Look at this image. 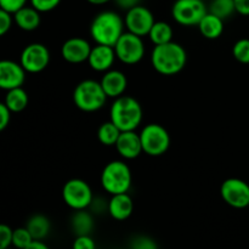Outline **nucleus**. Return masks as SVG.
<instances>
[{
  "instance_id": "obj_1",
  "label": "nucleus",
  "mask_w": 249,
  "mask_h": 249,
  "mask_svg": "<svg viewBox=\"0 0 249 249\" xmlns=\"http://www.w3.org/2000/svg\"><path fill=\"white\" fill-rule=\"evenodd\" d=\"M186 62V50L174 41L155 45L151 53V65L156 72L163 75L178 74L184 70Z\"/></svg>"
},
{
  "instance_id": "obj_2",
  "label": "nucleus",
  "mask_w": 249,
  "mask_h": 249,
  "mask_svg": "<svg viewBox=\"0 0 249 249\" xmlns=\"http://www.w3.org/2000/svg\"><path fill=\"white\" fill-rule=\"evenodd\" d=\"M124 19L114 11H102L90 24V36L96 44L114 46L124 33Z\"/></svg>"
},
{
  "instance_id": "obj_3",
  "label": "nucleus",
  "mask_w": 249,
  "mask_h": 249,
  "mask_svg": "<svg viewBox=\"0 0 249 249\" xmlns=\"http://www.w3.org/2000/svg\"><path fill=\"white\" fill-rule=\"evenodd\" d=\"M109 119L121 129V131L136 130L142 122V107L134 97L122 95L112 104Z\"/></svg>"
},
{
  "instance_id": "obj_4",
  "label": "nucleus",
  "mask_w": 249,
  "mask_h": 249,
  "mask_svg": "<svg viewBox=\"0 0 249 249\" xmlns=\"http://www.w3.org/2000/svg\"><path fill=\"white\" fill-rule=\"evenodd\" d=\"M108 96L105 92L101 83L94 79L80 82L73 91V102L84 112H95L101 109Z\"/></svg>"
},
{
  "instance_id": "obj_5",
  "label": "nucleus",
  "mask_w": 249,
  "mask_h": 249,
  "mask_svg": "<svg viewBox=\"0 0 249 249\" xmlns=\"http://www.w3.org/2000/svg\"><path fill=\"white\" fill-rule=\"evenodd\" d=\"M131 170L126 163L122 160H112L101 173V185L109 195L128 192L131 186Z\"/></svg>"
},
{
  "instance_id": "obj_6",
  "label": "nucleus",
  "mask_w": 249,
  "mask_h": 249,
  "mask_svg": "<svg viewBox=\"0 0 249 249\" xmlns=\"http://www.w3.org/2000/svg\"><path fill=\"white\" fill-rule=\"evenodd\" d=\"M142 150L146 155L158 157L169 150L170 135L167 129L157 123H150L140 133Z\"/></svg>"
},
{
  "instance_id": "obj_7",
  "label": "nucleus",
  "mask_w": 249,
  "mask_h": 249,
  "mask_svg": "<svg viewBox=\"0 0 249 249\" xmlns=\"http://www.w3.org/2000/svg\"><path fill=\"white\" fill-rule=\"evenodd\" d=\"M208 12V6L203 0H175L172 7V16L181 26H198L201 19Z\"/></svg>"
},
{
  "instance_id": "obj_8",
  "label": "nucleus",
  "mask_w": 249,
  "mask_h": 249,
  "mask_svg": "<svg viewBox=\"0 0 249 249\" xmlns=\"http://www.w3.org/2000/svg\"><path fill=\"white\" fill-rule=\"evenodd\" d=\"M117 58L125 65H136L145 56V44L142 36L131 32H124L113 46Z\"/></svg>"
},
{
  "instance_id": "obj_9",
  "label": "nucleus",
  "mask_w": 249,
  "mask_h": 249,
  "mask_svg": "<svg viewBox=\"0 0 249 249\" xmlns=\"http://www.w3.org/2000/svg\"><path fill=\"white\" fill-rule=\"evenodd\" d=\"M63 202L74 211L89 208L94 199L91 187L82 179H71L62 189Z\"/></svg>"
},
{
  "instance_id": "obj_10",
  "label": "nucleus",
  "mask_w": 249,
  "mask_h": 249,
  "mask_svg": "<svg viewBox=\"0 0 249 249\" xmlns=\"http://www.w3.org/2000/svg\"><path fill=\"white\" fill-rule=\"evenodd\" d=\"M220 195L224 202L232 208L243 209L249 206V185L242 179H226L221 184Z\"/></svg>"
},
{
  "instance_id": "obj_11",
  "label": "nucleus",
  "mask_w": 249,
  "mask_h": 249,
  "mask_svg": "<svg viewBox=\"0 0 249 249\" xmlns=\"http://www.w3.org/2000/svg\"><path fill=\"white\" fill-rule=\"evenodd\" d=\"M50 62V51L44 44L32 43L22 50L19 63L28 73H39Z\"/></svg>"
},
{
  "instance_id": "obj_12",
  "label": "nucleus",
  "mask_w": 249,
  "mask_h": 249,
  "mask_svg": "<svg viewBox=\"0 0 249 249\" xmlns=\"http://www.w3.org/2000/svg\"><path fill=\"white\" fill-rule=\"evenodd\" d=\"M155 22L152 12L142 5H138L126 10V15L124 17V23L128 32L140 36H148Z\"/></svg>"
},
{
  "instance_id": "obj_13",
  "label": "nucleus",
  "mask_w": 249,
  "mask_h": 249,
  "mask_svg": "<svg viewBox=\"0 0 249 249\" xmlns=\"http://www.w3.org/2000/svg\"><path fill=\"white\" fill-rule=\"evenodd\" d=\"M26 72L21 63L2 60L0 62V88L10 90L22 87L26 80Z\"/></svg>"
},
{
  "instance_id": "obj_14",
  "label": "nucleus",
  "mask_w": 249,
  "mask_h": 249,
  "mask_svg": "<svg viewBox=\"0 0 249 249\" xmlns=\"http://www.w3.org/2000/svg\"><path fill=\"white\" fill-rule=\"evenodd\" d=\"M91 45L89 41L84 38H71L63 43L61 48V55L68 63L78 65L88 61L90 53H91Z\"/></svg>"
},
{
  "instance_id": "obj_15",
  "label": "nucleus",
  "mask_w": 249,
  "mask_h": 249,
  "mask_svg": "<svg viewBox=\"0 0 249 249\" xmlns=\"http://www.w3.org/2000/svg\"><path fill=\"white\" fill-rule=\"evenodd\" d=\"M116 58L117 55L113 46L96 44V46L91 49L88 63L96 72H107L112 68Z\"/></svg>"
},
{
  "instance_id": "obj_16",
  "label": "nucleus",
  "mask_w": 249,
  "mask_h": 249,
  "mask_svg": "<svg viewBox=\"0 0 249 249\" xmlns=\"http://www.w3.org/2000/svg\"><path fill=\"white\" fill-rule=\"evenodd\" d=\"M114 146L124 160H135L143 152L140 134L135 133V130L122 131Z\"/></svg>"
},
{
  "instance_id": "obj_17",
  "label": "nucleus",
  "mask_w": 249,
  "mask_h": 249,
  "mask_svg": "<svg viewBox=\"0 0 249 249\" xmlns=\"http://www.w3.org/2000/svg\"><path fill=\"white\" fill-rule=\"evenodd\" d=\"M101 85L108 97L117 99L125 92L128 87V79L123 72L118 70H109L105 72L101 78Z\"/></svg>"
},
{
  "instance_id": "obj_18",
  "label": "nucleus",
  "mask_w": 249,
  "mask_h": 249,
  "mask_svg": "<svg viewBox=\"0 0 249 249\" xmlns=\"http://www.w3.org/2000/svg\"><path fill=\"white\" fill-rule=\"evenodd\" d=\"M134 211V202L128 192L112 195L108 201V214L114 220H126Z\"/></svg>"
},
{
  "instance_id": "obj_19",
  "label": "nucleus",
  "mask_w": 249,
  "mask_h": 249,
  "mask_svg": "<svg viewBox=\"0 0 249 249\" xmlns=\"http://www.w3.org/2000/svg\"><path fill=\"white\" fill-rule=\"evenodd\" d=\"M40 14L41 12H39L32 5L31 6H24L14 14L15 23L23 31H34L40 26Z\"/></svg>"
},
{
  "instance_id": "obj_20",
  "label": "nucleus",
  "mask_w": 249,
  "mask_h": 249,
  "mask_svg": "<svg viewBox=\"0 0 249 249\" xmlns=\"http://www.w3.org/2000/svg\"><path fill=\"white\" fill-rule=\"evenodd\" d=\"M197 27L204 38L218 39L224 33V19L208 11Z\"/></svg>"
},
{
  "instance_id": "obj_21",
  "label": "nucleus",
  "mask_w": 249,
  "mask_h": 249,
  "mask_svg": "<svg viewBox=\"0 0 249 249\" xmlns=\"http://www.w3.org/2000/svg\"><path fill=\"white\" fill-rule=\"evenodd\" d=\"M71 228H72L75 236L90 235L92 229H94V219H92V215L89 212L85 211V209L75 211L72 219H71Z\"/></svg>"
},
{
  "instance_id": "obj_22",
  "label": "nucleus",
  "mask_w": 249,
  "mask_h": 249,
  "mask_svg": "<svg viewBox=\"0 0 249 249\" xmlns=\"http://www.w3.org/2000/svg\"><path fill=\"white\" fill-rule=\"evenodd\" d=\"M26 228L28 229L34 240H44L50 233L51 223L43 214H36L29 218Z\"/></svg>"
},
{
  "instance_id": "obj_23",
  "label": "nucleus",
  "mask_w": 249,
  "mask_h": 249,
  "mask_svg": "<svg viewBox=\"0 0 249 249\" xmlns=\"http://www.w3.org/2000/svg\"><path fill=\"white\" fill-rule=\"evenodd\" d=\"M28 94L26 92V90L19 87L7 90L4 104L11 109L12 113H18L26 108L27 105H28Z\"/></svg>"
},
{
  "instance_id": "obj_24",
  "label": "nucleus",
  "mask_w": 249,
  "mask_h": 249,
  "mask_svg": "<svg viewBox=\"0 0 249 249\" xmlns=\"http://www.w3.org/2000/svg\"><path fill=\"white\" fill-rule=\"evenodd\" d=\"M148 36L155 45L169 43V41H173V28L167 22L156 21L148 33Z\"/></svg>"
},
{
  "instance_id": "obj_25",
  "label": "nucleus",
  "mask_w": 249,
  "mask_h": 249,
  "mask_svg": "<svg viewBox=\"0 0 249 249\" xmlns=\"http://www.w3.org/2000/svg\"><path fill=\"white\" fill-rule=\"evenodd\" d=\"M121 129L109 119L108 122H105L97 129V139L100 142L105 146H114L119 135H121Z\"/></svg>"
},
{
  "instance_id": "obj_26",
  "label": "nucleus",
  "mask_w": 249,
  "mask_h": 249,
  "mask_svg": "<svg viewBox=\"0 0 249 249\" xmlns=\"http://www.w3.org/2000/svg\"><path fill=\"white\" fill-rule=\"evenodd\" d=\"M208 11L226 19L236 12L235 0H209Z\"/></svg>"
},
{
  "instance_id": "obj_27",
  "label": "nucleus",
  "mask_w": 249,
  "mask_h": 249,
  "mask_svg": "<svg viewBox=\"0 0 249 249\" xmlns=\"http://www.w3.org/2000/svg\"><path fill=\"white\" fill-rule=\"evenodd\" d=\"M232 55L243 65H249V39H240L232 48Z\"/></svg>"
},
{
  "instance_id": "obj_28",
  "label": "nucleus",
  "mask_w": 249,
  "mask_h": 249,
  "mask_svg": "<svg viewBox=\"0 0 249 249\" xmlns=\"http://www.w3.org/2000/svg\"><path fill=\"white\" fill-rule=\"evenodd\" d=\"M31 232L27 228H18L14 230V237H12V246L19 249H27L29 243L33 241Z\"/></svg>"
},
{
  "instance_id": "obj_29",
  "label": "nucleus",
  "mask_w": 249,
  "mask_h": 249,
  "mask_svg": "<svg viewBox=\"0 0 249 249\" xmlns=\"http://www.w3.org/2000/svg\"><path fill=\"white\" fill-rule=\"evenodd\" d=\"M130 247L134 249H156L157 243L147 236H138L130 243Z\"/></svg>"
},
{
  "instance_id": "obj_30",
  "label": "nucleus",
  "mask_w": 249,
  "mask_h": 249,
  "mask_svg": "<svg viewBox=\"0 0 249 249\" xmlns=\"http://www.w3.org/2000/svg\"><path fill=\"white\" fill-rule=\"evenodd\" d=\"M31 5L39 12H49L60 5L61 0H29Z\"/></svg>"
},
{
  "instance_id": "obj_31",
  "label": "nucleus",
  "mask_w": 249,
  "mask_h": 249,
  "mask_svg": "<svg viewBox=\"0 0 249 249\" xmlns=\"http://www.w3.org/2000/svg\"><path fill=\"white\" fill-rule=\"evenodd\" d=\"M27 1L28 0H0V7H1V10H5V11L14 15L15 12L26 6Z\"/></svg>"
},
{
  "instance_id": "obj_32",
  "label": "nucleus",
  "mask_w": 249,
  "mask_h": 249,
  "mask_svg": "<svg viewBox=\"0 0 249 249\" xmlns=\"http://www.w3.org/2000/svg\"><path fill=\"white\" fill-rule=\"evenodd\" d=\"M12 237H14V230L10 226L0 225V248L6 249L12 245Z\"/></svg>"
},
{
  "instance_id": "obj_33",
  "label": "nucleus",
  "mask_w": 249,
  "mask_h": 249,
  "mask_svg": "<svg viewBox=\"0 0 249 249\" xmlns=\"http://www.w3.org/2000/svg\"><path fill=\"white\" fill-rule=\"evenodd\" d=\"M15 22L14 16L5 10H0V36H5Z\"/></svg>"
},
{
  "instance_id": "obj_34",
  "label": "nucleus",
  "mask_w": 249,
  "mask_h": 249,
  "mask_svg": "<svg viewBox=\"0 0 249 249\" xmlns=\"http://www.w3.org/2000/svg\"><path fill=\"white\" fill-rule=\"evenodd\" d=\"M73 248L74 249H94L95 242L90 235H83L77 236L73 243Z\"/></svg>"
},
{
  "instance_id": "obj_35",
  "label": "nucleus",
  "mask_w": 249,
  "mask_h": 249,
  "mask_svg": "<svg viewBox=\"0 0 249 249\" xmlns=\"http://www.w3.org/2000/svg\"><path fill=\"white\" fill-rule=\"evenodd\" d=\"M11 109L2 102L0 105V130H5L11 121Z\"/></svg>"
},
{
  "instance_id": "obj_36",
  "label": "nucleus",
  "mask_w": 249,
  "mask_h": 249,
  "mask_svg": "<svg viewBox=\"0 0 249 249\" xmlns=\"http://www.w3.org/2000/svg\"><path fill=\"white\" fill-rule=\"evenodd\" d=\"M90 208L95 213H102L105 211H108V202H105L102 198H94L90 204Z\"/></svg>"
},
{
  "instance_id": "obj_37",
  "label": "nucleus",
  "mask_w": 249,
  "mask_h": 249,
  "mask_svg": "<svg viewBox=\"0 0 249 249\" xmlns=\"http://www.w3.org/2000/svg\"><path fill=\"white\" fill-rule=\"evenodd\" d=\"M236 12L242 16H249V0H235Z\"/></svg>"
},
{
  "instance_id": "obj_38",
  "label": "nucleus",
  "mask_w": 249,
  "mask_h": 249,
  "mask_svg": "<svg viewBox=\"0 0 249 249\" xmlns=\"http://www.w3.org/2000/svg\"><path fill=\"white\" fill-rule=\"evenodd\" d=\"M114 1H116V4L118 5L121 9L129 10L131 9V7L140 5L141 0H114Z\"/></svg>"
},
{
  "instance_id": "obj_39",
  "label": "nucleus",
  "mask_w": 249,
  "mask_h": 249,
  "mask_svg": "<svg viewBox=\"0 0 249 249\" xmlns=\"http://www.w3.org/2000/svg\"><path fill=\"white\" fill-rule=\"evenodd\" d=\"M27 249H48V246L43 242V240H33Z\"/></svg>"
},
{
  "instance_id": "obj_40",
  "label": "nucleus",
  "mask_w": 249,
  "mask_h": 249,
  "mask_svg": "<svg viewBox=\"0 0 249 249\" xmlns=\"http://www.w3.org/2000/svg\"><path fill=\"white\" fill-rule=\"evenodd\" d=\"M87 1L92 5H104V4H107L108 1H111V0H87Z\"/></svg>"
},
{
  "instance_id": "obj_41",
  "label": "nucleus",
  "mask_w": 249,
  "mask_h": 249,
  "mask_svg": "<svg viewBox=\"0 0 249 249\" xmlns=\"http://www.w3.org/2000/svg\"><path fill=\"white\" fill-rule=\"evenodd\" d=\"M203 1H209V0H203Z\"/></svg>"
}]
</instances>
